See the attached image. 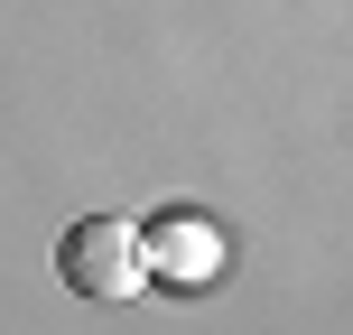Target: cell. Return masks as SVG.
<instances>
[{
  "label": "cell",
  "instance_id": "obj_2",
  "mask_svg": "<svg viewBox=\"0 0 353 335\" xmlns=\"http://www.w3.org/2000/svg\"><path fill=\"white\" fill-rule=\"evenodd\" d=\"M140 242H149V280H214L223 270V233L214 224H195V214H168V224H140Z\"/></svg>",
  "mask_w": 353,
  "mask_h": 335
},
{
  "label": "cell",
  "instance_id": "obj_1",
  "mask_svg": "<svg viewBox=\"0 0 353 335\" xmlns=\"http://www.w3.org/2000/svg\"><path fill=\"white\" fill-rule=\"evenodd\" d=\"M56 280H65L74 298H103V307L140 298V289H149V242H140V224H130V214H84V224H65V242H56Z\"/></svg>",
  "mask_w": 353,
  "mask_h": 335
}]
</instances>
